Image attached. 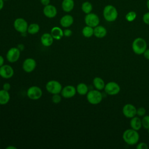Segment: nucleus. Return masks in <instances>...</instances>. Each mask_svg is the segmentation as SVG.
I'll return each instance as SVG.
<instances>
[{"label": "nucleus", "instance_id": "28", "mask_svg": "<svg viewBox=\"0 0 149 149\" xmlns=\"http://www.w3.org/2000/svg\"><path fill=\"white\" fill-rule=\"evenodd\" d=\"M136 17L137 14L134 11H129L126 13L125 16V19L127 22H132L136 19Z\"/></svg>", "mask_w": 149, "mask_h": 149}, {"label": "nucleus", "instance_id": "9", "mask_svg": "<svg viewBox=\"0 0 149 149\" xmlns=\"http://www.w3.org/2000/svg\"><path fill=\"white\" fill-rule=\"evenodd\" d=\"M20 51L17 47L10 48L6 53V58L8 62L15 63L17 62L20 56Z\"/></svg>", "mask_w": 149, "mask_h": 149}, {"label": "nucleus", "instance_id": "44", "mask_svg": "<svg viewBox=\"0 0 149 149\" xmlns=\"http://www.w3.org/2000/svg\"><path fill=\"white\" fill-rule=\"evenodd\" d=\"M148 134H149V129H148Z\"/></svg>", "mask_w": 149, "mask_h": 149}, {"label": "nucleus", "instance_id": "32", "mask_svg": "<svg viewBox=\"0 0 149 149\" xmlns=\"http://www.w3.org/2000/svg\"><path fill=\"white\" fill-rule=\"evenodd\" d=\"M143 22L147 25H149V12L145 13L143 15Z\"/></svg>", "mask_w": 149, "mask_h": 149}, {"label": "nucleus", "instance_id": "12", "mask_svg": "<svg viewBox=\"0 0 149 149\" xmlns=\"http://www.w3.org/2000/svg\"><path fill=\"white\" fill-rule=\"evenodd\" d=\"M14 74L13 68L9 65H3L0 67V77L3 79H10Z\"/></svg>", "mask_w": 149, "mask_h": 149}, {"label": "nucleus", "instance_id": "20", "mask_svg": "<svg viewBox=\"0 0 149 149\" xmlns=\"http://www.w3.org/2000/svg\"><path fill=\"white\" fill-rule=\"evenodd\" d=\"M51 34L53 38L56 40H61L63 36V31L61 28L58 26H55L51 30Z\"/></svg>", "mask_w": 149, "mask_h": 149}, {"label": "nucleus", "instance_id": "15", "mask_svg": "<svg viewBox=\"0 0 149 149\" xmlns=\"http://www.w3.org/2000/svg\"><path fill=\"white\" fill-rule=\"evenodd\" d=\"M43 13L45 17L49 19L54 18L57 15L56 8L54 5L51 4L44 6L43 8Z\"/></svg>", "mask_w": 149, "mask_h": 149}, {"label": "nucleus", "instance_id": "43", "mask_svg": "<svg viewBox=\"0 0 149 149\" xmlns=\"http://www.w3.org/2000/svg\"><path fill=\"white\" fill-rule=\"evenodd\" d=\"M4 1H9V0H3Z\"/></svg>", "mask_w": 149, "mask_h": 149}, {"label": "nucleus", "instance_id": "39", "mask_svg": "<svg viewBox=\"0 0 149 149\" xmlns=\"http://www.w3.org/2000/svg\"><path fill=\"white\" fill-rule=\"evenodd\" d=\"M4 63V58L2 55H0V67H1Z\"/></svg>", "mask_w": 149, "mask_h": 149}, {"label": "nucleus", "instance_id": "6", "mask_svg": "<svg viewBox=\"0 0 149 149\" xmlns=\"http://www.w3.org/2000/svg\"><path fill=\"white\" fill-rule=\"evenodd\" d=\"M42 95V91L41 88L37 86L30 87L27 90V96L32 100H39Z\"/></svg>", "mask_w": 149, "mask_h": 149}, {"label": "nucleus", "instance_id": "37", "mask_svg": "<svg viewBox=\"0 0 149 149\" xmlns=\"http://www.w3.org/2000/svg\"><path fill=\"white\" fill-rule=\"evenodd\" d=\"M40 2L41 3L44 5V6H46L47 5H49L50 3V0H40Z\"/></svg>", "mask_w": 149, "mask_h": 149}, {"label": "nucleus", "instance_id": "31", "mask_svg": "<svg viewBox=\"0 0 149 149\" xmlns=\"http://www.w3.org/2000/svg\"><path fill=\"white\" fill-rule=\"evenodd\" d=\"M146 109L141 107L137 109L136 115H137L139 116H144L146 114Z\"/></svg>", "mask_w": 149, "mask_h": 149}, {"label": "nucleus", "instance_id": "5", "mask_svg": "<svg viewBox=\"0 0 149 149\" xmlns=\"http://www.w3.org/2000/svg\"><path fill=\"white\" fill-rule=\"evenodd\" d=\"M45 88L47 91L51 94H59L61 92L62 89V84L57 80H51L48 81L45 85Z\"/></svg>", "mask_w": 149, "mask_h": 149}, {"label": "nucleus", "instance_id": "10", "mask_svg": "<svg viewBox=\"0 0 149 149\" xmlns=\"http://www.w3.org/2000/svg\"><path fill=\"white\" fill-rule=\"evenodd\" d=\"M84 22L87 26L94 28L99 25L100 18L97 14L91 12L86 15L84 17Z\"/></svg>", "mask_w": 149, "mask_h": 149}, {"label": "nucleus", "instance_id": "35", "mask_svg": "<svg viewBox=\"0 0 149 149\" xmlns=\"http://www.w3.org/2000/svg\"><path fill=\"white\" fill-rule=\"evenodd\" d=\"M2 89L9 91L11 88V85L9 83H5L2 86Z\"/></svg>", "mask_w": 149, "mask_h": 149}, {"label": "nucleus", "instance_id": "26", "mask_svg": "<svg viewBox=\"0 0 149 149\" xmlns=\"http://www.w3.org/2000/svg\"><path fill=\"white\" fill-rule=\"evenodd\" d=\"M81 33L84 37L90 38L94 35V28L86 25L83 28Z\"/></svg>", "mask_w": 149, "mask_h": 149}, {"label": "nucleus", "instance_id": "2", "mask_svg": "<svg viewBox=\"0 0 149 149\" xmlns=\"http://www.w3.org/2000/svg\"><path fill=\"white\" fill-rule=\"evenodd\" d=\"M104 19L108 22H112L116 20L118 16V12L116 8L112 5H106L102 12Z\"/></svg>", "mask_w": 149, "mask_h": 149}, {"label": "nucleus", "instance_id": "16", "mask_svg": "<svg viewBox=\"0 0 149 149\" xmlns=\"http://www.w3.org/2000/svg\"><path fill=\"white\" fill-rule=\"evenodd\" d=\"M74 22V19L70 15H65L63 16L59 21V23L62 27L68 28L70 27Z\"/></svg>", "mask_w": 149, "mask_h": 149}, {"label": "nucleus", "instance_id": "13", "mask_svg": "<svg viewBox=\"0 0 149 149\" xmlns=\"http://www.w3.org/2000/svg\"><path fill=\"white\" fill-rule=\"evenodd\" d=\"M76 88L72 85H68L62 88L61 94L65 98H70L73 97L76 94Z\"/></svg>", "mask_w": 149, "mask_h": 149}, {"label": "nucleus", "instance_id": "1", "mask_svg": "<svg viewBox=\"0 0 149 149\" xmlns=\"http://www.w3.org/2000/svg\"><path fill=\"white\" fill-rule=\"evenodd\" d=\"M122 138L123 141L127 144L133 146L136 144L139 140V134L137 130L133 129H126L123 133Z\"/></svg>", "mask_w": 149, "mask_h": 149}, {"label": "nucleus", "instance_id": "18", "mask_svg": "<svg viewBox=\"0 0 149 149\" xmlns=\"http://www.w3.org/2000/svg\"><path fill=\"white\" fill-rule=\"evenodd\" d=\"M107 30L106 28L102 26L98 25L94 27V36L98 38H102L106 36Z\"/></svg>", "mask_w": 149, "mask_h": 149}, {"label": "nucleus", "instance_id": "7", "mask_svg": "<svg viewBox=\"0 0 149 149\" xmlns=\"http://www.w3.org/2000/svg\"><path fill=\"white\" fill-rule=\"evenodd\" d=\"M28 26L29 24L27 21L22 17L16 19L13 22L14 29L21 34L27 32Z\"/></svg>", "mask_w": 149, "mask_h": 149}, {"label": "nucleus", "instance_id": "19", "mask_svg": "<svg viewBox=\"0 0 149 149\" xmlns=\"http://www.w3.org/2000/svg\"><path fill=\"white\" fill-rule=\"evenodd\" d=\"M61 7L65 12H70L74 9V2L73 0H63L61 3Z\"/></svg>", "mask_w": 149, "mask_h": 149}, {"label": "nucleus", "instance_id": "30", "mask_svg": "<svg viewBox=\"0 0 149 149\" xmlns=\"http://www.w3.org/2000/svg\"><path fill=\"white\" fill-rule=\"evenodd\" d=\"M51 100H52V101L53 103H54V104H59V102H61V101L62 100L61 95H60L59 94H53Z\"/></svg>", "mask_w": 149, "mask_h": 149}, {"label": "nucleus", "instance_id": "8", "mask_svg": "<svg viewBox=\"0 0 149 149\" xmlns=\"http://www.w3.org/2000/svg\"><path fill=\"white\" fill-rule=\"evenodd\" d=\"M120 90L119 85L115 81H109L105 84L104 87L105 92L109 95H115L118 94Z\"/></svg>", "mask_w": 149, "mask_h": 149}, {"label": "nucleus", "instance_id": "34", "mask_svg": "<svg viewBox=\"0 0 149 149\" xmlns=\"http://www.w3.org/2000/svg\"><path fill=\"white\" fill-rule=\"evenodd\" d=\"M72 34V31L69 29H66L63 30V36L66 37H70Z\"/></svg>", "mask_w": 149, "mask_h": 149}, {"label": "nucleus", "instance_id": "33", "mask_svg": "<svg viewBox=\"0 0 149 149\" xmlns=\"http://www.w3.org/2000/svg\"><path fill=\"white\" fill-rule=\"evenodd\" d=\"M136 148H137V149H147L148 148V147L146 143L140 142L137 145Z\"/></svg>", "mask_w": 149, "mask_h": 149}, {"label": "nucleus", "instance_id": "38", "mask_svg": "<svg viewBox=\"0 0 149 149\" xmlns=\"http://www.w3.org/2000/svg\"><path fill=\"white\" fill-rule=\"evenodd\" d=\"M17 48L20 50V52H22V51H23L24 50V45L23 44H19L17 45Z\"/></svg>", "mask_w": 149, "mask_h": 149}, {"label": "nucleus", "instance_id": "42", "mask_svg": "<svg viewBox=\"0 0 149 149\" xmlns=\"http://www.w3.org/2000/svg\"><path fill=\"white\" fill-rule=\"evenodd\" d=\"M146 6H147V9H148V10H149V0H147V2H146Z\"/></svg>", "mask_w": 149, "mask_h": 149}, {"label": "nucleus", "instance_id": "29", "mask_svg": "<svg viewBox=\"0 0 149 149\" xmlns=\"http://www.w3.org/2000/svg\"><path fill=\"white\" fill-rule=\"evenodd\" d=\"M142 127L146 129H149V115H144L141 119Z\"/></svg>", "mask_w": 149, "mask_h": 149}, {"label": "nucleus", "instance_id": "41", "mask_svg": "<svg viewBox=\"0 0 149 149\" xmlns=\"http://www.w3.org/2000/svg\"><path fill=\"white\" fill-rule=\"evenodd\" d=\"M6 149H16L17 148H16V147H14V146H10L6 147Z\"/></svg>", "mask_w": 149, "mask_h": 149}, {"label": "nucleus", "instance_id": "25", "mask_svg": "<svg viewBox=\"0 0 149 149\" xmlns=\"http://www.w3.org/2000/svg\"><path fill=\"white\" fill-rule=\"evenodd\" d=\"M40 27L39 24L37 23H31L28 26L27 32L30 34L33 35L38 33L40 31Z\"/></svg>", "mask_w": 149, "mask_h": 149}, {"label": "nucleus", "instance_id": "40", "mask_svg": "<svg viewBox=\"0 0 149 149\" xmlns=\"http://www.w3.org/2000/svg\"><path fill=\"white\" fill-rule=\"evenodd\" d=\"M4 1L3 0H0V10L2 9L4 6Z\"/></svg>", "mask_w": 149, "mask_h": 149}, {"label": "nucleus", "instance_id": "3", "mask_svg": "<svg viewBox=\"0 0 149 149\" xmlns=\"http://www.w3.org/2000/svg\"><path fill=\"white\" fill-rule=\"evenodd\" d=\"M147 42L146 40L141 37L135 38L132 45V50L137 55L143 54L145 50L147 49Z\"/></svg>", "mask_w": 149, "mask_h": 149}, {"label": "nucleus", "instance_id": "17", "mask_svg": "<svg viewBox=\"0 0 149 149\" xmlns=\"http://www.w3.org/2000/svg\"><path fill=\"white\" fill-rule=\"evenodd\" d=\"M41 42L44 47H50L54 42V38L51 33H45L41 36Z\"/></svg>", "mask_w": 149, "mask_h": 149}, {"label": "nucleus", "instance_id": "22", "mask_svg": "<svg viewBox=\"0 0 149 149\" xmlns=\"http://www.w3.org/2000/svg\"><path fill=\"white\" fill-rule=\"evenodd\" d=\"M10 98V94L8 91L3 89L0 90V105H3L7 104Z\"/></svg>", "mask_w": 149, "mask_h": 149}, {"label": "nucleus", "instance_id": "24", "mask_svg": "<svg viewBox=\"0 0 149 149\" xmlns=\"http://www.w3.org/2000/svg\"><path fill=\"white\" fill-rule=\"evenodd\" d=\"M77 93L80 95H85L87 94L88 91V88L87 84L84 83H79L76 87Z\"/></svg>", "mask_w": 149, "mask_h": 149}, {"label": "nucleus", "instance_id": "11", "mask_svg": "<svg viewBox=\"0 0 149 149\" xmlns=\"http://www.w3.org/2000/svg\"><path fill=\"white\" fill-rule=\"evenodd\" d=\"M37 66L36 60L31 58L26 59L22 64L23 70L26 73H31L34 70Z\"/></svg>", "mask_w": 149, "mask_h": 149}, {"label": "nucleus", "instance_id": "14", "mask_svg": "<svg viewBox=\"0 0 149 149\" xmlns=\"http://www.w3.org/2000/svg\"><path fill=\"white\" fill-rule=\"evenodd\" d=\"M137 108L132 104H126L122 108L123 115L127 118H132L136 115Z\"/></svg>", "mask_w": 149, "mask_h": 149}, {"label": "nucleus", "instance_id": "21", "mask_svg": "<svg viewBox=\"0 0 149 149\" xmlns=\"http://www.w3.org/2000/svg\"><path fill=\"white\" fill-rule=\"evenodd\" d=\"M130 125L131 128L135 130H139L142 127L141 119L139 116H134L131 118L130 122Z\"/></svg>", "mask_w": 149, "mask_h": 149}, {"label": "nucleus", "instance_id": "23", "mask_svg": "<svg viewBox=\"0 0 149 149\" xmlns=\"http://www.w3.org/2000/svg\"><path fill=\"white\" fill-rule=\"evenodd\" d=\"M93 84L95 89L100 91L104 89L105 83L104 80L100 77H95L93 80Z\"/></svg>", "mask_w": 149, "mask_h": 149}, {"label": "nucleus", "instance_id": "36", "mask_svg": "<svg viewBox=\"0 0 149 149\" xmlns=\"http://www.w3.org/2000/svg\"><path fill=\"white\" fill-rule=\"evenodd\" d=\"M143 55L146 59L149 60V49H146L145 50V51L143 53Z\"/></svg>", "mask_w": 149, "mask_h": 149}, {"label": "nucleus", "instance_id": "4", "mask_svg": "<svg viewBox=\"0 0 149 149\" xmlns=\"http://www.w3.org/2000/svg\"><path fill=\"white\" fill-rule=\"evenodd\" d=\"M87 101L92 105H97L100 104L102 100V95L98 90H91L88 91L86 94Z\"/></svg>", "mask_w": 149, "mask_h": 149}, {"label": "nucleus", "instance_id": "27", "mask_svg": "<svg viewBox=\"0 0 149 149\" xmlns=\"http://www.w3.org/2000/svg\"><path fill=\"white\" fill-rule=\"evenodd\" d=\"M81 9L84 13L88 14L91 12L93 10V5L91 2L88 1H85L81 4Z\"/></svg>", "mask_w": 149, "mask_h": 149}]
</instances>
